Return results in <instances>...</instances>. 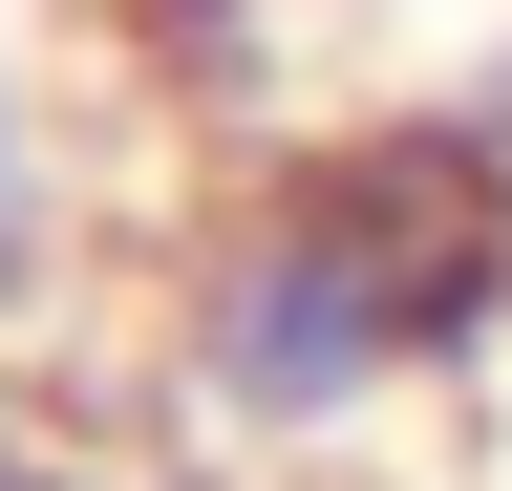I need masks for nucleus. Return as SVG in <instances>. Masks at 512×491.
I'll return each instance as SVG.
<instances>
[{"label": "nucleus", "mask_w": 512, "mask_h": 491, "mask_svg": "<svg viewBox=\"0 0 512 491\" xmlns=\"http://www.w3.org/2000/svg\"><path fill=\"white\" fill-rule=\"evenodd\" d=\"M448 107H470V150L512 171V43H491V65H470V86H448Z\"/></svg>", "instance_id": "20e7f679"}, {"label": "nucleus", "mask_w": 512, "mask_h": 491, "mask_svg": "<svg viewBox=\"0 0 512 491\" xmlns=\"http://www.w3.org/2000/svg\"><path fill=\"white\" fill-rule=\"evenodd\" d=\"M512 342V171L470 150V107H406V129H342L171 257L150 385L214 449H363L427 385H470Z\"/></svg>", "instance_id": "f257e3e1"}, {"label": "nucleus", "mask_w": 512, "mask_h": 491, "mask_svg": "<svg viewBox=\"0 0 512 491\" xmlns=\"http://www.w3.org/2000/svg\"><path fill=\"white\" fill-rule=\"evenodd\" d=\"M0 491H150V470H107L86 427H43V406H0Z\"/></svg>", "instance_id": "7ed1b4c3"}, {"label": "nucleus", "mask_w": 512, "mask_h": 491, "mask_svg": "<svg viewBox=\"0 0 512 491\" xmlns=\"http://www.w3.org/2000/svg\"><path fill=\"white\" fill-rule=\"evenodd\" d=\"M43 257H64V150H43V107L0 86V321L43 299Z\"/></svg>", "instance_id": "f03ea898"}]
</instances>
